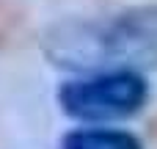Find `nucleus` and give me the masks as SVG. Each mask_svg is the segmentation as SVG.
I'll return each instance as SVG.
<instances>
[{"label":"nucleus","mask_w":157,"mask_h":149,"mask_svg":"<svg viewBox=\"0 0 157 149\" xmlns=\"http://www.w3.org/2000/svg\"><path fill=\"white\" fill-rule=\"evenodd\" d=\"M58 149H144V144L130 130L91 124V127H75V130H69L61 138Z\"/></svg>","instance_id":"obj_3"},{"label":"nucleus","mask_w":157,"mask_h":149,"mask_svg":"<svg viewBox=\"0 0 157 149\" xmlns=\"http://www.w3.org/2000/svg\"><path fill=\"white\" fill-rule=\"evenodd\" d=\"M55 100L75 122L108 124L141 113L149 102V83L138 69L88 72L61 83Z\"/></svg>","instance_id":"obj_2"},{"label":"nucleus","mask_w":157,"mask_h":149,"mask_svg":"<svg viewBox=\"0 0 157 149\" xmlns=\"http://www.w3.org/2000/svg\"><path fill=\"white\" fill-rule=\"evenodd\" d=\"M50 64L75 72L138 69L157 64V6L132 8L110 19L61 22L44 39Z\"/></svg>","instance_id":"obj_1"}]
</instances>
